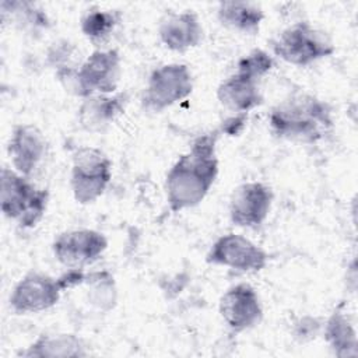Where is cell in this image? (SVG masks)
Masks as SVG:
<instances>
[{
  "label": "cell",
  "mask_w": 358,
  "mask_h": 358,
  "mask_svg": "<svg viewBox=\"0 0 358 358\" xmlns=\"http://www.w3.org/2000/svg\"><path fill=\"white\" fill-rule=\"evenodd\" d=\"M117 22L119 14L116 11L92 8L81 18V31L91 42L102 43L109 38Z\"/></svg>",
  "instance_id": "20"
},
{
  "label": "cell",
  "mask_w": 358,
  "mask_h": 358,
  "mask_svg": "<svg viewBox=\"0 0 358 358\" xmlns=\"http://www.w3.org/2000/svg\"><path fill=\"white\" fill-rule=\"evenodd\" d=\"M324 338L337 357H355L357 355V331L350 322L348 316L336 309L324 324Z\"/></svg>",
  "instance_id": "19"
},
{
  "label": "cell",
  "mask_w": 358,
  "mask_h": 358,
  "mask_svg": "<svg viewBox=\"0 0 358 358\" xmlns=\"http://www.w3.org/2000/svg\"><path fill=\"white\" fill-rule=\"evenodd\" d=\"M127 94H96L84 98L78 109L80 124L88 131H102L123 110L127 103Z\"/></svg>",
  "instance_id": "16"
},
{
  "label": "cell",
  "mask_w": 358,
  "mask_h": 358,
  "mask_svg": "<svg viewBox=\"0 0 358 358\" xmlns=\"http://www.w3.org/2000/svg\"><path fill=\"white\" fill-rule=\"evenodd\" d=\"M217 17L229 29L255 35L259 32L264 11L260 6L249 1H222L218 4Z\"/></svg>",
  "instance_id": "17"
},
{
  "label": "cell",
  "mask_w": 358,
  "mask_h": 358,
  "mask_svg": "<svg viewBox=\"0 0 358 358\" xmlns=\"http://www.w3.org/2000/svg\"><path fill=\"white\" fill-rule=\"evenodd\" d=\"M319 323L316 322V319L315 317H309V316H306V317H302L301 320H299V323L296 324V336L298 337H302V338H305V337H315V334H316V331H317V329H319Z\"/></svg>",
  "instance_id": "22"
},
{
  "label": "cell",
  "mask_w": 358,
  "mask_h": 358,
  "mask_svg": "<svg viewBox=\"0 0 358 358\" xmlns=\"http://www.w3.org/2000/svg\"><path fill=\"white\" fill-rule=\"evenodd\" d=\"M268 255L250 239L239 234L220 236L210 248L206 262L232 270L252 273L266 267Z\"/></svg>",
  "instance_id": "8"
},
{
  "label": "cell",
  "mask_w": 358,
  "mask_h": 358,
  "mask_svg": "<svg viewBox=\"0 0 358 358\" xmlns=\"http://www.w3.org/2000/svg\"><path fill=\"white\" fill-rule=\"evenodd\" d=\"M22 357H85L87 351L81 341L74 334H41L27 350L21 352Z\"/></svg>",
  "instance_id": "18"
},
{
  "label": "cell",
  "mask_w": 358,
  "mask_h": 358,
  "mask_svg": "<svg viewBox=\"0 0 358 358\" xmlns=\"http://www.w3.org/2000/svg\"><path fill=\"white\" fill-rule=\"evenodd\" d=\"M273 203L271 189L262 182H246L234 189L229 218L236 227L257 228L267 218Z\"/></svg>",
  "instance_id": "11"
},
{
  "label": "cell",
  "mask_w": 358,
  "mask_h": 358,
  "mask_svg": "<svg viewBox=\"0 0 358 358\" xmlns=\"http://www.w3.org/2000/svg\"><path fill=\"white\" fill-rule=\"evenodd\" d=\"M273 67V59L271 56L262 50V49H255L242 59H239L236 64V70H241L243 73H248L256 78H262L266 73L270 71Z\"/></svg>",
  "instance_id": "21"
},
{
  "label": "cell",
  "mask_w": 358,
  "mask_h": 358,
  "mask_svg": "<svg viewBox=\"0 0 358 358\" xmlns=\"http://www.w3.org/2000/svg\"><path fill=\"white\" fill-rule=\"evenodd\" d=\"M120 71V55L116 49H96L78 69L57 70V77L74 95L88 98L96 94H113Z\"/></svg>",
  "instance_id": "3"
},
{
  "label": "cell",
  "mask_w": 358,
  "mask_h": 358,
  "mask_svg": "<svg viewBox=\"0 0 358 358\" xmlns=\"http://www.w3.org/2000/svg\"><path fill=\"white\" fill-rule=\"evenodd\" d=\"M7 151L14 169L29 178L45 158V136L34 124H17L11 131Z\"/></svg>",
  "instance_id": "13"
},
{
  "label": "cell",
  "mask_w": 358,
  "mask_h": 358,
  "mask_svg": "<svg viewBox=\"0 0 358 358\" xmlns=\"http://www.w3.org/2000/svg\"><path fill=\"white\" fill-rule=\"evenodd\" d=\"M108 248L103 234L81 228L60 234L52 245L55 257L69 268H83L94 263Z\"/></svg>",
  "instance_id": "9"
},
{
  "label": "cell",
  "mask_w": 358,
  "mask_h": 358,
  "mask_svg": "<svg viewBox=\"0 0 358 358\" xmlns=\"http://www.w3.org/2000/svg\"><path fill=\"white\" fill-rule=\"evenodd\" d=\"M62 291L57 278L31 271L13 288L10 306L15 313H38L55 306L60 299Z\"/></svg>",
  "instance_id": "10"
},
{
  "label": "cell",
  "mask_w": 358,
  "mask_h": 358,
  "mask_svg": "<svg viewBox=\"0 0 358 358\" xmlns=\"http://www.w3.org/2000/svg\"><path fill=\"white\" fill-rule=\"evenodd\" d=\"M217 98L225 109L239 115L248 113L263 102L259 78L241 70H236L218 85Z\"/></svg>",
  "instance_id": "15"
},
{
  "label": "cell",
  "mask_w": 358,
  "mask_h": 358,
  "mask_svg": "<svg viewBox=\"0 0 358 358\" xmlns=\"http://www.w3.org/2000/svg\"><path fill=\"white\" fill-rule=\"evenodd\" d=\"M273 53L294 66H309L334 53L329 36L306 21L295 22L282 29L271 41Z\"/></svg>",
  "instance_id": "5"
},
{
  "label": "cell",
  "mask_w": 358,
  "mask_h": 358,
  "mask_svg": "<svg viewBox=\"0 0 358 358\" xmlns=\"http://www.w3.org/2000/svg\"><path fill=\"white\" fill-rule=\"evenodd\" d=\"M112 179V162L95 147H81L73 155L70 186L74 200L90 204L98 200Z\"/></svg>",
  "instance_id": "6"
},
{
  "label": "cell",
  "mask_w": 358,
  "mask_h": 358,
  "mask_svg": "<svg viewBox=\"0 0 358 358\" xmlns=\"http://www.w3.org/2000/svg\"><path fill=\"white\" fill-rule=\"evenodd\" d=\"M161 42L173 52L196 48L203 38V27L193 11L166 13L158 27Z\"/></svg>",
  "instance_id": "14"
},
{
  "label": "cell",
  "mask_w": 358,
  "mask_h": 358,
  "mask_svg": "<svg viewBox=\"0 0 358 358\" xmlns=\"http://www.w3.org/2000/svg\"><path fill=\"white\" fill-rule=\"evenodd\" d=\"M217 131L197 137L192 148L171 166L165 179L166 201L173 213L196 207L208 194L218 175Z\"/></svg>",
  "instance_id": "1"
},
{
  "label": "cell",
  "mask_w": 358,
  "mask_h": 358,
  "mask_svg": "<svg viewBox=\"0 0 358 358\" xmlns=\"http://www.w3.org/2000/svg\"><path fill=\"white\" fill-rule=\"evenodd\" d=\"M268 123L277 137L313 143L333 127L331 108L315 95L296 92L273 106Z\"/></svg>",
  "instance_id": "2"
},
{
  "label": "cell",
  "mask_w": 358,
  "mask_h": 358,
  "mask_svg": "<svg viewBox=\"0 0 358 358\" xmlns=\"http://www.w3.org/2000/svg\"><path fill=\"white\" fill-rule=\"evenodd\" d=\"M193 91V76L183 63H169L157 67L148 77L141 102L152 112H161L187 98Z\"/></svg>",
  "instance_id": "7"
},
{
  "label": "cell",
  "mask_w": 358,
  "mask_h": 358,
  "mask_svg": "<svg viewBox=\"0 0 358 358\" xmlns=\"http://www.w3.org/2000/svg\"><path fill=\"white\" fill-rule=\"evenodd\" d=\"M48 200V190L38 189L29 178L15 169H1L0 204L4 217L17 221L22 228H32L42 220Z\"/></svg>",
  "instance_id": "4"
},
{
  "label": "cell",
  "mask_w": 358,
  "mask_h": 358,
  "mask_svg": "<svg viewBox=\"0 0 358 358\" xmlns=\"http://www.w3.org/2000/svg\"><path fill=\"white\" fill-rule=\"evenodd\" d=\"M220 315L235 333L256 326L263 317V306L256 289L248 282L228 288L220 299Z\"/></svg>",
  "instance_id": "12"
}]
</instances>
